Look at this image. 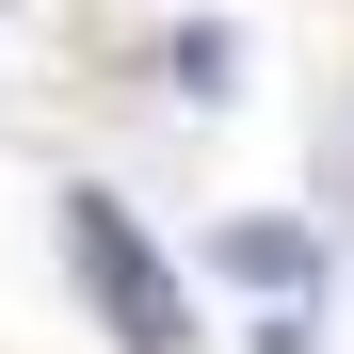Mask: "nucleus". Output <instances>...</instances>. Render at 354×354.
I'll return each mask as SVG.
<instances>
[{
  "label": "nucleus",
  "mask_w": 354,
  "mask_h": 354,
  "mask_svg": "<svg viewBox=\"0 0 354 354\" xmlns=\"http://www.w3.org/2000/svg\"><path fill=\"white\" fill-rule=\"evenodd\" d=\"M65 274H81V306H97V338L113 354H194V290L161 274V242L129 225V194H97V177H65Z\"/></svg>",
  "instance_id": "f257e3e1"
},
{
  "label": "nucleus",
  "mask_w": 354,
  "mask_h": 354,
  "mask_svg": "<svg viewBox=\"0 0 354 354\" xmlns=\"http://www.w3.org/2000/svg\"><path fill=\"white\" fill-rule=\"evenodd\" d=\"M338 177H354V145H338Z\"/></svg>",
  "instance_id": "7ed1b4c3"
},
{
  "label": "nucleus",
  "mask_w": 354,
  "mask_h": 354,
  "mask_svg": "<svg viewBox=\"0 0 354 354\" xmlns=\"http://www.w3.org/2000/svg\"><path fill=\"white\" fill-rule=\"evenodd\" d=\"M209 274H225V306H242V338L258 354H322V242L290 209H242L209 242Z\"/></svg>",
  "instance_id": "f03ea898"
}]
</instances>
